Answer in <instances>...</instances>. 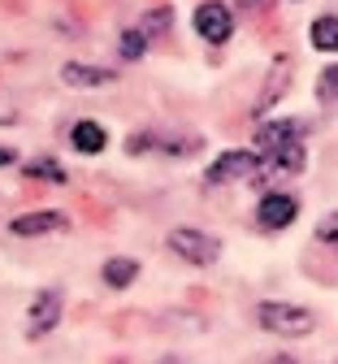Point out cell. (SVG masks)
<instances>
[{
  "label": "cell",
  "instance_id": "6da1fadb",
  "mask_svg": "<svg viewBox=\"0 0 338 364\" xmlns=\"http://www.w3.org/2000/svg\"><path fill=\"white\" fill-rule=\"evenodd\" d=\"M252 139H256V148L269 156V165H273L278 173H304V169H308V148H304L300 122H291V117L260 122Z\"/></svg>",
  "mask_w": 338,
  "mask_h": 364
},
{
  "label": "cell",
  "instance_id": "7a4b0ae2",
  "mask_svg": "<svg viewBox=\"0 0 338 364\" xmlns=\"http://www.w3.org/2000/svg\"><path fill=\"white\" fill-rule=\"evenodd\" d=\"M256 321H260L269 334H278V338H304V334L317 330L312 308H304V304H286V299H265L260 312H256Z\"/></svg>",
  "mask_w": 338,
  "mask_h": 364
},
{
  "label": "cell",
  "instance_id": "3957f363",
  "mask_svg": "<svg viewBox=\"0 0 338 364\" xmlns=\"http://www.w3.org/2000/svg\"><path fill=\"white\" fill-rule=\"evenodd\" d=\"M169 252L186 264H196V269H208L221 260V239L208 235V230H191V225H178V230H169Z\"/></svg>",
  "mask_w": 338,
  "mask_h": 364
},
{
  "label": "cell",
  "instance_id": "277c9868",
  "mask_svg": "<svg viewBox=\"0 0 338 364\" xmlns=\"http://www.w3.org/2000/svg\"><path fill=\"white\" fill-rule=\"evenodd\" d=\"M61 308H65L61 287H43V291H35V299H31V308H26V338L39 343V338L53 334V330L61 326Z\"/></svg>",
  "mask_w": 338,
  "mask_h": 364
},
{
  "label": "cell",
  "instance_id": "5b68a950",
  "mask_svg": "<svg viewBox=\"0 0 338 364\" xmlns=\"http://www.w3.org/2000/svg\"><path fill=\"white\" fill-rule=\"evenodd\" d=\"M256 169H265L260 152L234 148V152H221V156L204 169V182H208V187H221V182H243V178H256Z\"/></svg>",
  "mask_w": 338,
  "mask_h": 364
},
{
  "label": "cell",
  "instance_id": "8992f818",
  "mask_svg": "<svg viewBox=\"0 0 338 364\" xmlns=\"http://www.w3.org/2000/svg\"><path fill=\"white\" fill-rule=\"evenodd\" d=\"M204 148V134H157V130H139L134 139H126V152H165V156H191Z\"/></svg>",
  "mask_w": 338,
  "mask_h": 364
},
{
  "label": "cell",
  "instance_id": "52a82bcc",
  "mask_svg": "<svg viewBox=\"0 0 338 364\" xmlns=\"http://www.w3.org/2000/svg\"><path fill=\"white\" fill-rule=\"evenodd\" d=\"M191 26H196V35L204 43H226L234 35V14H230V5H221V0H204L196 9V18H191Z\"/></svg>",
  "mask_w": 338,
  "mask_h": 364
},
{
  "label": "cell",
  "instance_id": "ba28073f",
  "mask_svg": "<svg viewBox=\"0 0 338 364\" xmlns=\"http://www.w3.org/2000/svg\"><path fill=\"white\" fill-rule=\"evenodd\" d=\"M295 217H300V200L286 196V191H269V196H260V204H256V221L265 225V230H286Z\"/></svg>",
  "mask_w": 338,
  "mask_h": 364
},
{
  "label": "cell",
  "instance_id": "9c48e42d",
  "mask_svg": "<svg viewBox=\"0 0 338 364\" xmlns=\"http://www.w3.org/2000/svg\"><path fill=\"white\" fill-rule=\"evenodd\" d=\"M291 78H295V65H291V57H278L273 65H269V78H265V87H260V96H256V105H252V113L256 117H265L282 96H286V87H291Z\"/></svg>",
  "mask_w": 338,
  "mask_h": 364
},
{
  "label": "cell",
  "instance_id": "30bf717a",
  "mask_svg": "<svg viewBox=\"0 0 338 364\" xmlns=\"http://www.w3.org/2000/svg\"><path fill=\"white\" fill-rule=\"evenodd\" d=\"M9 230H14L18 239L57 235V230H65V217H61V213H53V208H43V213H22V217H14V221H9Z\"/></svg>",
  "mask_w": 338,
  "mask_h": 364
},
{
  "label": "cell",
  "instance_id": "8fae6325",
  "mask_svg": "<svg viewBox=\"0 0 338 364\" xmlns=\"http://www.w3.org/2000/svg\"><path fill=\"white\" fill-rule=\"evenodd\" d=\"M113 78H117V70H109V65H83V61H65L61 65V82L65 87H105Z\"/></svg>",
  "mask_w": 338,
  "mask_h": 364
},
{
  "label": "cell",
  "instance_id": "7c38bea8",
  "mask_svg": "<svg viewBox=\"0 0 338 364\" xmlns=\"http://www.w3.org/2000/svg\"><path fill=\"white\" fill-rule=\"evenodd\" d=\"M70 144H74V152L95 156V152H105V148H109V130H105L100 122H78V126L70 130Z\"/></svg>",
  "mask_w": 338,
  "mask_h": 364
},
{
  "label": "cell",
  "instance_id": "4fadbf2b",
  "mask_svg": "<svg viewBox=\"0 0 338 364\" xmlns=\"http://www.w3.org/2000/svg\"><path fill=\"white\" fill-rule=\"evenodd\" d=\"M100 273H105V287H113V291H126V287L139 278V260H130V256H109Z\"/></svg>",
  "mask_w": 338,
  "mask_h": 364
},
{
  "label": "cell",
  "instance_id": "5bb4252c",
  "mask_svg": "<svg viewBox=\"0 0 338 364\" xmlns=\"http://www.w3.org/2000/svg\"><path fill=\"white\" fill-rule=\"evenodd\" d=\"M308 39L317 53H338V18L334 14H321L312 26H308Z\"/></svg>",
  "mask_w": 338,
  "mask_h": 364
},
{
  "label": "cell",
  "instance_id": "9a60e30c",
  "mask_svg": "<svg viewBox=\"0 0 338 364\" xmlns=\"http://www.w3.org/2000/svg\"><path fill=\"white\" fill-rule=\"evenodd\" d=\"M169 26H174V9H169V5H157V9H148V14H143V22H139L143 39H161Z\"/></svg>",
  "mask_w": 338,
  "mask_h": 364
},
{
  "label": "cell",
  "instance_id": "2e32d148",
  "mask_svg": "<svg viewBox=\"0 0 338 364\" xmlns=\"http://www.w3.org/2000/svg\"><path fill=\"white\" fill-rule=\"evenodd\" d=\"M143 53H148V39H143V31H139V26H126L122 39H117V57H122V61H139Z\"/></svg>",
  "mask_w": 338,
  "mask_h": 364
},
{
  "label": "cell",
  "instance_id": "e0dca14e",
  "mask_svg": "<svg viewBox=\"0 0 338 364\" xmlns=\"http://www.w3.org/2000/svg\"><path fill=\"white\" fill-rule=\"evenodd\" d=\"M26 178H39V182H65L70 173L57 165V161H48V156H39V161H26V169H22Z\"/></svg>",
  "mask_w": 338,
  "mask_h": 364
},
{
  "label": "cell",
  "instance_id": "ac0fdd59",
  "mask_svg": "<svg viewBox=\"0 0 338 364\" xmlns=\"http://www.w3.org/2000/svg\"><path fill=\"white\" fill-rule=\"evenodd\" d=\"M317 100L321 105H338V65H325L317 78Z\"/></svg>",
  "mask_w": 338,
  "mask_h": 364
},
{
  "label": "cell",
  "instance_id": "d6986e66",
  "mask_svg": "<svg viewBox=\"0 0 338 364\" xmlns=\"http://www.w3.org/2000/svg\"><path fill=\"white\" fill-rule=\"evenodd\" d=\"M317 239H321L325 247H338V213H329V217L317 221Z\"/></svg>",
  "mask_w": 338,
  "mask_h": 364
},
{
  "label": "cell",
  "instance_id": "ffe728a7",
  "mask_svg": "<svg viewBox=\"0 0 338 364\" xmlns=\"http://www.w3.org/2000/svg\"><path fill=\"white\" fill-rule=\"evenodd\" d=\"M14 161H18V152H14V148H0V165H14Z\"/></svg>",
  "mask_w": 338,
  "mask_h": 364
},
{
  "label": "cell",
  "instance_id": "44dd1931",
  "mask_svg": "<svg viewBox=\"0 0 338 364\" xmlns=\"http://www.w3.org/2000/svg\"><path fill=\"white\" fill-rule=\"evenodd\" d=\"M265 0H238V9H260Z\"/></svg>",
  "mask_w": 338,
  "mask_h": 364
},
{
  "label": "cell",
  "instance_id": "7402d4cb",
  "mask_svg": "<svg viewBox=\"0 0 338 364\" xmlns=\"http://www.w3.org/2000/svg\"><path fill=\"white\" fill-rule=\"evenodd\" d=\"M273 364H295V360H291V355H278V360H273Z\"/></svg>",
  "mask_w": 338,
  "mask_h": 364
}]
</instances>
